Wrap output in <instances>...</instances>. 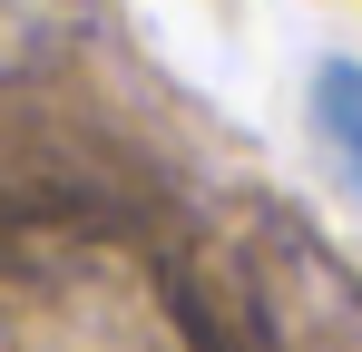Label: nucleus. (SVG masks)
Segmentation results:
<instances>
[{"label": "nucleus", "instance_id": "f257e3e1", "mask_svg": "<svg viewBox=\"0 0 362 352\" xmlns=\"http://www.w3.org/2000/svg\"><path fill=\"white\" fill-rule=\"evenodd\" d=\"M313 127H323V147L343 157V176H353V196H362V69L353 59H333L313 78Z\"/></svg>", "mask_w": 362, "mask_h": 352}]
</instances>
